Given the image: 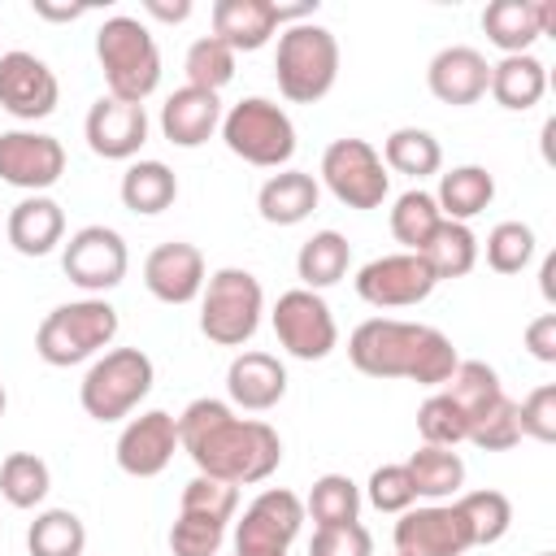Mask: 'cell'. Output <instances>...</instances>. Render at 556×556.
I'll list each match as a JSON object with an SVG mask.
<instances>
[{"instance_id": "cell-29", "label": "cell", "mask_w": 556, "mask_h": 556, "mask_svg": "<svg viewBox=\"0 0 556 556\" xmlns=\"http://www.w3.org/2000/svg\"><path fill=\"white\" fill-rule=\"evenodd\" d=\"M352 265V243L339 235V230H317L313 239L300 243V256H295V274L304 282V291H326L334 282H343Z\"/></svg>"}, {"instance_id": "cell-48", "label": "cell", "mask_w": 556, "mask_h": 556, "mask_svg": "<svg viewBox=\"0 0 556 556\" xmlns=\"http://www.w3.org/2000/svg\"><path fill=\"white\" fill-rule=\"evenodd\" d=\"M517 426H521V434H530V439H539V443H552V439H556V387H552V382L534 387V391L517 404Z\"/></svg>"}, {"instance_id": "cell-25", "label": "cell", "mask_w": 556, "mask_h": 556, "mask_svg": "<svg viewBox=\"0 0 556 556\" xmlns=\"http://www.w3.org/2000/svg\"><path fill=\"white\" fill-rule=\"evenodd\" d=\"M4 235L13 243V252L22 256H48L61 239H65V213L52 195H26L13 204Z\"/></svg>"}, {"instance_id": "cell-51", "label": "cell", "mask_w": 556, "mask_h": 556, "mask_svg": "<svg viewBox=\"0 0 556 556\" xmlns=\"http://www.w3.org/2000/svg\"><path fill=\"white\" fill-rule=\"evenodd\" d=\"M83 13H87V4H43V0H35V17H48V22H74Z\"/></svg>"}, {"instance_id": "cell-42", "label": "cell", "mask_w": 556, "mask_h": 556, "mask_svg": "<svg viewBox=\"0 0 556 556\" xmlns=\"http://www.w3.org/2000/svg\"><path fill=\"white\" fill-rule=\"evenodd\" d=\"M534 256V230L526 222H500L486 235V265L495 274H521Z\"/></svg>"}, {"instance_id": "cell-27", "label": "cell", "mask_w": 556, "mask_h": 556, "mask_svg": "<svg viewBox=\"0 0 556 556\" xmlns=\"http://www.w3.org/2000/svg\"><path fill=\"white\" fill-rule=\"evenodd\" d=\"M486 91L495 96L500 109L526 113V109H534V104L543 100V91H547V65H543L539 56H530V52L500 56V61L491 65V87H486Z\"/></svg>"}, {"instance_id": "cell-46", "label": "cell", "mask_w": 556, "mask_h": 556, "mask_svg": "<svg viewBox=\"0 0 556 556\" xmlns=\"http://www.w3.org/2000/svg\"><path fill=\"white\" fill-rule=\"evenodd\" d=\"M365 491H369V504L378 513H404V508L417 504V491H413V478H408L404 465H378L369 473V486Z\"/></svg>"}, {"instance_id": "cell-6", "label": "cell", "mask_w": 556, "mask_h": 556, "mask_svg": "<svg viewBox=\"0 0 556 556\" xmlns=\"http://www.w3.org/2000/svg\"><path fill=\"white\" fill-rule=\"evenodd\" d=\"M261 313H265V291H261L256 274H248L239 265H226L213 278H204V291H200V334L208 343L243 348L256 334Z\"/></svg>"}, {"instance_id": "cell-41", "label": "cell", "mask_w": 556, "mask_h": 556, "mask_svg": "<svg viewBox=\"0 0 556 556\" xmlns=\"http://www.w3.org/2000/svg\"><path fill=\"white\" fill-rule=\"evenodd\" d=\"M417 430H421V443H430V447H456V443L469 439L465 413H460L443 391H434V395L417 408Z\"/></svg>"}, {"instance_id": "cell-37", "label": "cell", "mask_w": 556, "mask_h": 556, "mask_svg": "<svg viewBox=\"0 0 556 556\" xmlns=\"http://www.w3.org/2000/svg\"><path fill=\"white\" fill-rule=\"evenodd\" d=\"M52 491V473L35 452H9L0 460V495L13 508H35Z\"/></svg>"}, {"instance_id": "cell-23", "label": "cell", "mask_w": 556, "mask_h": 556, "mask_svg": "<svg viewBox=\"0 0 556 556\" xmlns=\"http://www.w3.org/2000/svg\"><path fill=\"white\" fill-rule=\"evenodd\" d=\"M222 126V100L200 87H178L161 104V135L174 148H200Z\"/></svg>"}, {"instance_id": "cell-50", "label": "cell", "mask_w": 556, "mask_h": 556, "mask_svg": "<svg viewBox=\"0 0 556 556\" xmlns=\"http://www.w3.org/2000/svg\"><path fill=\"white\" fill-rule=\"evenodd\" d=\"M143 13L156 22H187L191 17V0H143Z\"/></svg>"}, {"instance_id": "cell-10", "label": "cell", "mask_w": 556, "mask_h": 556, "mask_svg": "<svg viewBox=\"0 0 556 556\" xmlns=\"http://www.w3.org/2000/svg\"><path fill=\"white\" fill-rule=\"evenodd\" d=\"M300 495L287 486H269L243 508V521L235 526V556H287V547L300 539Z\"/></svg>"}, {"instance_id": "cell-47", "label": "cell", "mask_w": 556, "mask_h": 556, "mask_svg": "<svg viewBox=\"0 0 556 556\" xmlns=\"http://www.w3.org/2000/svg\"><path fill=\"white\" fill-rule=\"evenodd\" d=\"M308 556H374V534L361 521H343V526H317Z\"/></svg>"}, {"instance_id": "cell-52", "label": "cell", "mask_w": 556, "mask_h": 556, "mask_svg": "<svg viewBox=\"0 0 556 556\" xmlns=\"http://www.w3.org/2000/svg\"><path fill=\"white\" fill-rule=\"evenodd\" d=\"M552 278H556V256H543V269H539V287H543V300H547V304L556 300V282H552Z\"/></svg>"}, {"instance_id": "cell-11", "label": "cell", "mask_w": 556, "mask_h": 556, "mask_svg": "<svg viewBox=\"0 0 556 556\" xmlns=\"http://www.w3.org/2000/svg\"><path fill=\"white\" fill-rule=\"evenodd\" d=\"M269 321H274L278 343L295 361H326L334 352V343H339V326H334L330 304L317 291H304V287L282 291L274 313H269Z\"/></svg>"}, {"instance_id": "cell-20", "label": "cell", "mask_w": 556, "mask_h": 556, "mask_svg": "<svg viewBox=\"0 0 556 556\" xmlns=\"http://www.w3.org/2000/svg\"><path fill=\"white\" fill-rule=\"evenodd\" d=\"M143 282L161 304H191L204 291V256L195 243H156L143 261Z\"/></svg>"}, {"instance_id": "cell-14", "label": "cell", "mask_w": 556, "mask_h": 556, "mask_svg": "<svg viewBox=\"0 0 556 556\" xmlns=\"http://www.w3.org/2000/svg\"><path fill=\"white\" fill-rule=\"evenodd\" d=\"M473 547L469 521L456 504H426L404 508L395 521V552L400 556H465Z\"/></svg>"}, {"instance_id": "cell-39", "label": "cell", "mask_w": 556, "mask_h": 556, "mask_svg": "<svg viewBox=\"0 0 556 556\" xmlns=\"http://www.w3.org/2000/svg\"><path fill=\"white\" fill-rule=\"evenodd\" d=\"M304 513H313L317 526H343V521H356L361 513V486L348 478V473H321L308 491V504Z\"/></svg>"}, {"instance_id": "cell-30", "label": "cell", "mask_w": 556, "mask_h": 556, "mask_svg": "<svg viewBox=\"0 0 556 556\" xmlns=\"http://www.w3.org/2000/svg\"><path fill=\"white\" fill-rule=\"evenodd\" d=\"M122 204L139 217H156L165 213L174 200H178V178L165 161H135L126 174H122Z\"/></svg>"}, {"instance_id": "cell-21", "label": "cell", "mask_w": 556, "mask_h": 556, "mask_svg": "<svg viewBox=\"0 0 556 556\" xmlns=\"http://www.w3.org/2000/svg\"><path fill=\"white\" fill-rule=\"evenodd\" d=\"M552 26H556L552 0H491L482 9V30L504 56L530 52V43L539 35H552Z\"/></svg>"}, {"instance_id": "cell-13", "label": "cell", "mask_w": 556, "mask_h": 556, "mask_svg": "<svg viewBox=\"0 0 556 556\" xmlns=\"http://www.w3.org/2000/svg\"><path fill=\"white\" fill-rule=\"evenodd\" d=\"M439 287V278L430 274V265L417 252H391V256H374L369 265H361L356 274V295L374 308H413L421 304L430 291Z\"/></svg>"}, {"instance_id": "cell-8", "label": "cell", "mask_w": 556, "mask_h": 556, "mask_svg": "<svg viewBox=\"0 0 556 556\" xmlns=\"http://www.w3.org/2000/svg\"><path fill=\"white\" fill-rule=\"evenodd\" d=\"M222 143L261 169H278L295 156V126L287 117V109H278L265 96H248L239 104H230V113H222Z\"/></svg>"}, {"instance_id": "cell-34", "label": "cell", "mask_w": 556, "mask_h": 556, "mask_svg": "<svg viewBox=\"0 0 556 556\" xmlns=\"http://www.w3.org/2000/svg\"><path fill=\"white\" fill-rule=\"evenodd\" d=\"M460 413H465V421L473 426L500 395H504V387H500V374L486 365V361H460L456 369H452V378L439 387Z\"/></svg>"}, {"instance_id": "cell-38", "label": "cell", "mask_w": 556, "mask_h": 556, "mask_svg": "<svg viewBox=\"0 0 556 556\" xmlns=\"http://www.w3.org/2000/svg\"><path fill=\"white\" fill-rule=\"evenodd\" d=\"M460 517L469 521V534H473V547H486V543H500L513 526V504L504 491H469L456 500Z\"/></svg>"}, {"instance_id": "cell-32", "label": "cell", "mask_w": 556, "mask_h": 556, "mask_svg": "<svg viewBox=\"0 0 556 556\" xmlns=\"http://www.w3.org/2000/svg\"><path fill=\"white\" fill-rule=\"evenodd\" d=\"M426 265H430V274L443 282V278H465L473 265H478V239H473V230L465 226V222H439V230L430 235V243L417 252Z\"/></svg>"}, {"instance_id": "cell-4", "label": "cell", "mask_w": 556, "mask_h": 556, "mask_svg": "<svg viewBox=\"0 0 556 556\" xmlns=\"http://www.w3.org/2000/svg\"><path fill=\"white\" fill-rule=\"evenodd\" d=\"M274 78L278 91L291 104H317L330 96L334 78H339V39L334 30L317 26V22H295L278 35V52H274Z\"/></svg>"}, {"instance_id": "cell-17", "label": "cell", "mask_w": 556, "mask_h": 556, "mask_svg": "<svg viewBox=\"0 0 556 556\" xmlns=\"http://www.w3.org/2000/svg\"><path fill=\"white\" fill-rule=\"evenodd\" d=\"M174 452H178V417H169L165 408H148V413L130 417L126 430L117 434V465L130 478L165 473Z\"/></svg>"}, {"instance_id": "cell-2", "label": "cell", "mask_w": 556, "mask_h": 556, "mask_svg": "<svg viewBox=\"0 0 556 556\" xmlns=\"http://www.w3.org/2000/svg\"><path fill=\"white\" fill-rule=\"evenodd\" d=\"M348 361L369 378H408L417 387H443L460 365L443 330L395 317L361 321L348 339Z\"/></svg>"}, {"instance_id": "cell-54", "label": "cell", "mask_w": 556, "mask_h": 556, "mask_svg": "<svg viewBox=\"0 0 556 556\" xmlns=\"http://www.w3.org/2000/svg\"><path fill=\"white\" fill-rule=\"evenodd\" d=\"M534 556H556V552H534Z\"/></svg>"}, {"instance_id": "cell-12", "label": "cell", "mask_w": 556, "mask_h": 556, "mask_svg": "<svg viewBox=\"0 0 556 556\" xmlns=\"http://www.w3.org/2000/svg\"><path fill=\"white\" fill-rule=\"evenodd\" d=\"M126 265H130V252H126V239L113 230V226H83L70 235L65 252H61V269L74 287L100 295V291H113L122 278H126Z\"/></svg>"}, {"instance_id": "cell-33", "label": "cell", "mask_w": 556, "mask_h": 556, "mask_svg": "<svg viewBox=\"0 0 556 556\" xmlns=\"http://www.w3.org/2000/svg\"><path fill=\"white\" fill-rule=\"evenodd\" d=\"M382 165L395 169V174H408V178H430V174H439V165H443V148H439V139H434L430 130H421V126H400V130H391L387 143H382Z\"/></svg>"}, {"instance_id": "cell-43", "label": "cell", "mask_w": 556, "mask_h": 556, "mask_svg": "<svg viewBox=\"0 0 556 556\" xmlns=\"http://www.w3.org/2000/svg\"><path fill=\"white\" fill-rule=\"evenodd\" d=\"M235 508H239V486L217 482V478H204V473H195V478L182 486V500H178V513L213 517V521H226V526H230Z\"/></svg>"}, {"instance_id": "cell-40", "label": "cell", "mask_w": 556, "mask_h": 556, "mask_svg": "<svg viewBox=\"0 0 556 556\" xmlns=\"http://www.w3.org/2000/svg\"><path fill=\"white\" fill-rule=\"evenodd\" d=\"M182 70H187V87H200V91H213V96H217V91L235 78V52H230L222 39L204 35V39H195V43L187 48Z\"/></svg>"}, {"instance_id": "cell-53", "label": "cell", "mask_w": 556, "mask_h": 556, "mask_svg": "<svg viewBox=\"0 0 556 556\" xmlns=\"http://www.w3.org/2000/svg\"><path fill=\"white\" fill-rule=\"evenodd\" d=\"M4 408H9V395H4V382H0V417H4Z\"/></svg>"}, {"instance_id": "cell-7", "label": "cell", "mask_w": 556, "mask_h": 556, "mask_svg": "<svg viewBox=\"0 0 556 556\" xmlns=\"http://www.w3.org/2000/svg\"><path fill=\"white\" fill-rule=\"evenodd\" d=\"M152 378H156V369H152V356L143 348H113L78 382L83 413L96 421H122L152 391Z\"/></svg>"}, {"instance_id": "cell-35", "label": "cell", "mask_w": 556, "mask_h": 556, "mask_svg": "<svg viewBox=\"0 0 556 556\" xmlns=\"http://www.w3.org/2000/svg\"><path fill=\"white\" fill-rule=\"evenodd\" d=\"M26 547L30 556H83L87 547V526L78 521V513L70 508H48L30 521L26 530Z\"/></svg>"}, {"instance_id": "cell-19", "label": "cell", "mask_w": 556, "mask_h": 556, "mask_svg": "<svg viewBox=\"0 0 556 556\" xmlns=\"http://www.w3.org/2000/svg\"><path fill=\"white\" fill-rule=\"evenodd\" d=\"M426 87H430V96H434L439 104L465 109V104H478V100L486 96V87H491V65H486V56H482L478 48L452 43V48H443V52L430 56V65H426Z\"/></svg>"}, {"instance_id": "cell-5", "label": "cell", "mask_w": 556, "mask_h": 556, "mask_svg": "<svg viewBox=\"0 0 556 556\" xmlns=\"http://www.w3.org/2000/svg\"><path fill=\"white\" fill-rule=\"evenodd\" d=\"M117 334V308L109 300H70V304H56L39 330H35V352L39 361L56 365V369H70V365H83L91 361L100 348H109Z\"/></svg>"}, {"instance_id": "cell-16", "label": "cell", "mask_w": 556, "mask_h": 556, "mask_svg": "<svg viewBox=\"0 0 556 556\" xmlns=\"http://www.w3.org/2000/svg\"><path fill=\"white\" fill-rule=\"evenodd\" d=\"M61 83L35 52H0V109L17 122H39L56 109Z\"/></svg>"}, {"instance_id": "cell-28", "label": "cell", "mask_w": 556, "mask_h": 556, "mask_svg": "<svg viewBox=\"0 0 556 556\" xmlns=\"http://www.w3.org/2000/svg\"><path fill=\"white\" fill-rule=\"evenodd\" d=\"M491 200H495V178H491V169H482V165H456V169H447V174L439 178V195H434L439 213H443L447 222H465V226H469V217H478Z\"/></svg>"}, {"instance_id": "cell-9", "label": "cell", "mask_w": 556, "mask_h": 556, "mask_svg": "<svg viewBox=\"0 0 556 556\" xmlns=\"http://www.w3.org/2000/svg\"><path fill=\"white\" fill-rule=\"evenodd\" d=\"M321 182L348 208H378L391 191V174H387L378 148L369 139H356V135L334 139L321 152Z\"/></svg>"}, {"instance_id": "cell-3", "label": "cell", "mask_w": 556, "mask_h": 556, "mask_svg": "<svg viewBox=\"0 0 556 556\" xmlns=\"http://www.w3.org/2000/svg\"><path fill=\"white\" fill-rule=\"evenodd\" d=\"M96 61L113 100L143 104L161 87V48L139 17H104L96 30Z\"/></svg>"}, {"instance_id": "cell-31", "label": "cell", "mask_w": 556, "mask_h": 556, "mask_svg": "<svg viewBox=\"0 0 556 556\" xmlns=\"http://www.w3.org/2000/svg\"><path fill=\"white\" fill-rule=\"evenodd\" d=\"M404 469H408V478H413L417 500H447V495H456L460 482H465V460H460L452 447H430V443H421V447L404 460Z\"/></svg>"}, {"instance_id": "cell-24", "label": "cell", "mask_w": 556, "mask_h": 556, "mask_svg": "<svg viewBox=\"0 0 556 556\" xmlns=\"http://www.w3.org/2000/svg\"><path fill=\"white\" fill-rule=\"evenodd\" d=\"M278 4L274 0H217L213 4V39H222L235 56L256 52L278 30Z\"/></svg>"}, {"instance_id": "cell-26", "label": "cell", "mask_w": 556, "mask_h": 556, "mask_svg": "<svg viewBox=\"0 0 556 556\" xmlns=\"http://www.w3.org/2000/svg\"><path fill=\"white\" fill-rule=\"evenodd\" d=\"M317 200H321V187H317L313 174H304V169H282V174H274V178L261 182V191H256V213H261V222H269V226H300V222L317 208Z\"/></svg>"}, {"instance_id": "cell-36", "label": "cell", "mask_w": 556, "mask_h": 556, "mask_svg": "<svg viewBox=\"0 0 556 556\" xmlns=\"http://www.w3.org/2000/svg\"><path fill=\"white\" fill-rule=\"evenodd\" d=\"M439 222H443V213H439L434 195L421 187L404 191L391 208V235H395V243H404V252H421L430 243V235L439 230Z\"/></svg>"}, {"instance_id": "cell-22", "label": "cell", "mask_w": 556, "mask_h": 556, "mask_svg": "<svg viewBox=\"0 0 556 556\" xmlns=\"http://www.w3.org/2000/svg\"><path fill=\"white\" fill-rule=\"evenodd\" d=\"M226 395L243 413H269L287 395V369L269 352H239L226 369Z\"/></svg>"}, {"instance_id": "cell-18", "label": "cell", "mask_w": 556, "mask_h": 556, "mask_svg": "<svg viewBox=\"0 0 556 556\" xmlns=\"http://www.w3.org/2000/svg\"><path fill=\"white\" fill-rule=\"evenodd\" d=\"M87 148L104 161H130L143 143H148V113L143 104H126V100H113V96H100L91 109H87Z\"/></svg>"}, {"instance_id": "cell-45", "label": "cell", "mask_w": 556, "mask_h": 556, "mask_svg": "<svg viewBox=\"0 0 556 556\" xmlns=\"http://www.w3.org/2000/svg\"><path fill=\"white\" fill-rule=\"evenodd\" d=\"M222 539H226V521H213V517L178 513V521L169 526V552L174 556H217Z\"/></svg>"}, {"instance_id": "cell-15", "label": "cell", "mask_w": 556, "mask_h": 556, "mask_svg": "<svg viewBox=\"0 0 556 556\" xmlns=\"http://www.w3.org/2000/svg\"><path fill=\"white\" fill-rule=\"evenodd\" d=\"M65 174V148L43 130H4L0 135V178L17 191L43 195Z\"/></svg>"}, {"instance_id": "cell-49", "label": "cell", "mask_w": 556, "mask_h": 556, "mask_svg": "<svg viewBox=\"0 0 556 556\" xmlns=\"http://www.w3.org/2000/svg\"><path fill=\"white\" fill-rule=\"evenodd\" d=\"M526 348H530L534 361L556 365V313H539V317L526 326Z\"/></svg>"}, {"instance_id": "cell-1", "label": "cell", "mask_w": 556, "mask_h": 556, "mask_svg": "<svg viewBox=\"0 0 556 556\" xmlns=\"http://www.w3.org/2000/svg\"><path fill=\"white\" fill-rule=\"evenodd\" d=\"M178 447L191 456V465L204 478L252 486L265 482L282 465V439L269 421L235 417L226 400L200 395L178 417Z\"/></svg>"}, {"instance_id": "cell-44", "label": "cell", "mask_w": 556, "mask_h": 556, "mask_svg": "<svg viewBox=\"0 0 556 556\" xmlns=\"http://www.w3.org/2000/svg\"><path fill=\"white\" fill-rule=\"evenodd\" d=\"M517 439H521V426H517V400H508V395H500V400L469 426V443H478L482 452H508Z\"/></svg>"}, {"instance_id": "cell-55", "label": "cell", "mask_w": 556, "mask_h": 556, "mask_svg": "<svg viewBox=\"0 0 556 556\" xmlns=\"http://www.w3.org/2000/svg\"><path fill=\"white\" fill-rule=\"evenodd\" d=\"M395 556H400V552H395Z\"/></svg>"}]
</instances>
